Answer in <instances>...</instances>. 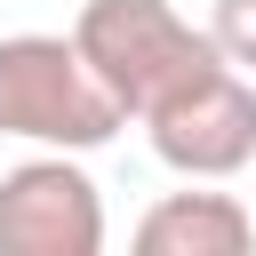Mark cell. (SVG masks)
Returning <instances> with one entry per match:
<instances>
[{"instance_id":"5b68a950","label":"cell","mask_w":256,"mask_h":256,"mask_svg":"<svg viewBox=\"0 0 256 256\" xmlns=\"http://www.w3.org/2000/svg\"><path fill=\"white\" fill-rule=\"evenodd\" d=\"M256 208L240 192H160L136 216V256H248Z\"/></svg>"},{"instance_id":"7a4b0ae2","label":"cell","mask_w":256,"mask_h":256,"mask_svg":"<svg viewBox=\"0 0 256 256\" xmlns=\"http://www.w3.org/2000/svg\"><path fill=\"white\" fill-rule=\"evenodd\" d=\"M128 128L104 80L80 64L72 32H8L0 40V136L40 152H96Z\"/></svg>"},{"instance_id":"3957f363","label":"cell","mask_w":256,"mask_h":256,"mask_svg":"<svg viewBox=\"0 0 256 256\" xmlns=\"http://www.w3.org/2000/svg\"><path fill=\"white\" fill-rule=\"evenodd\" d=\"M144 136L160 152V168L192 176V184H224L256 160V80L216 64L192 88H176L168 104L144 112Z\"/></svg>"},{"instance_id":"8992f818","label":"cell","mask_w":256,"mask_h":256,"mask_svg":"<svg viewBox=\"0 0 256 256\" xmlns=\"http://www.w3.org/2000/svg\"><path fill=\"white\" fill-rule=\"evenodd\" d=\"M200 32L216 40V56H224L232 72L256 80V0H208V24H200Z\"/></svg>"},{"instance_id":"277c9868","label":"cell","mask_w":256,"mask_h":256,"mask_svg":"<svg viewBox=\"0 0 256 256\" xmlns=\"http://www.w3.org/2000/svg\"><path fill=\"white\" fill-rule=\"evenodd\" d=\"M104 192L80 152H32L0 176V256H96Z\"/></svg>"},{"instance_id":"6da1fadb","label":"cell","mask_w":256,"mask_h":256,"mask_svg":"<svg viewBox=\"0 0 256 256\" xmlns=\"http://www.w3.org/2000/svg\"><path fill=\"white\" fill-rule=\"evenodd\" d=\"M72 48H80V64L104 80V96L128 120H144L152 104H168L176 88H192L200 72L224 64L216 40L176 0H80Z\"/></svg>"}]
</instances>
